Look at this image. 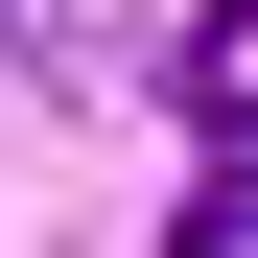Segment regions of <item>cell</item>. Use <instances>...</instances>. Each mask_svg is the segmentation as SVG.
Listing matches in <instances>:
<instances>
[{
    "mask_svg": "<svg viewBox=\"0 0 258 258\" xmlns=\"http://www.w3.org/2000/svg\"><path fill=\"white\" fill-rule=\"evenodd\" d=\"M211 235L258 258V141H211V164H188V258H211Z\"/></svg>",
    "mask_w": 258,
    "mask_h": 258,
    "instance_id": "obj_1",
    "label": "cell"
},
{
    "mask_svg": "<svg viewBox=\"0 0 258 258\" xmlns=\"http://www.w3.org/2000/svg\"><path fill=\"white\" fill-rule=\"evenodd\" d=\"M0 24H71V0H0Z\"/></svg>",
    "mask_w": 258,
    "mask_h": 258,
    "instance_id": "obj_2",
    "label": "cell"
}]
</instances>
